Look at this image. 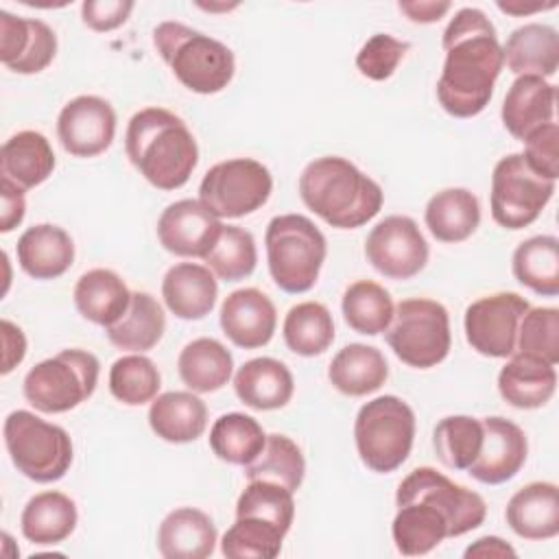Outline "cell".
<instances>
[{
    "instance_id": "bcb514c9",
    "label": "cell",
    "mask_w": 559,
    "mask_h": 559,
    "mask_svg": "<svg viewBox=\"0 0 559 559\" xmlns=\"http://www.w3.org/2000/svg\"><path fill=\"white\" fill-rule=\"evenodd\" d=\"M245 515L262 518L288 533L295 520L293 491L271 480H249L236 500V518Z\"/></svg>"
},
{
    "instance_id": "ffe728a7",
    "label": "cell",
    "mask_w": 559,
    "mask_h": 559,
    "mask_svg": "<svg viewBox=\"0 0 559 559\" xmlns=\"http://www.w3.org/2000/svg\"><path fill=\"white\" fill-rule=\"evenodd\" d=\"M511 531L531 542L552 539L559 533V489L555 483L535 480L518 489L504 509Z\"/></svg>"
},
{
    "instance_id": "ab89813d",
    "label": "cell",
    "mask_w": 559,
    "mask_h": 559,
    "mask_svg": "<svg viewBox=\"0 0 559 559\" xmlns=\"http://www.w3.org/2000/svg\"><path fill=\"white\" fill-rule=\"evenodd\" d=\"M282 336L293 354L319 356L334 341V319L323 304L301 301L286 312Z\"/></svg>"
},
{
    "instance_id": "277c9868",
    "label": "cell",
    "mask_w": 559,
    "mask_h": 559,
    "mask_svg": "<svg viewBox=\"0 0 559 559\" xmlns=\"http://www.w3.org/2000/svg\"><path fill=\"white\" fill-rule=\"evenodd\" d=\"M153 46L175 79L194 94H218L234 79L231 48L181 22L157 24Z\"/></svg>"
},
{
    "instance_id": "2e32d148",
    "label": "cell",
    "mask_w": 559,
    "mask_h": 559,
    "mask_svg": "<svg viewBox=\"0 0 559 559\" xmlns=\"http://www.w3.org/2000/svg\"><path fill=\"white\" fill-rule=\"evenodd\" d=\"M221 229V218L197 199L175 201L157 218L159 245L179 258H205Z\"/></svg>"
},
{
    "instance_id": "ba28073f",
    "label": "cell",
    "mask_w": 559,
    "mask_h": 559,
    "mask_svg": "<svg viewBox=\"0 0 559 559\" xmlns=\"http://www.w3.org/2000/svg\"><path fill=\"white\" fill-rule=\"evenodd\" d=\"M100 362L92 352L72 347L37 362L22 382L26 402L48 415L68 413L92 397L98 384Z\"/></svg>"
},
{
    "instance_id": "1f68e13d",
    "label": "cell",
    "mask_w": 559,
    "mask_h": 559,
    "mask_svg": "<svg viewBox=\"0 0 559 559\" xmlns=\"http://www.w3.org/2000/svg\"><path fill=\"white\" fill-rule=\"evenodd\" d=\"M55 164V151L48 138L31 129L13 133L0 151L2 177L22 190L44 183L52 175Z\"/></svg>"
},
{
    "instance_id": "f907efd6",
    "label": "cell",
    "mask_w": 559,
    "mask_h": 559,
    "mask_svg": "<svg viewBox=\"0 0 559 559\" xmlns=\"http://www.w3.org/2000/svg\"><path fill=\"white\" fill-rule=\"evenodd\" d=\"M133 7L131 0H85L81 4V20L96 33H109L129 20Z\"/></svg>"
},
{
    "instance_id": "8fae6325",
    "label": "cell",
    "mask_w": 559,
    "mask_h": 559,
    "mask_svg": "<svg viewBox=\"0 0 559 559\" xmlns=\"http://www.w3.org/2000/svg\"><path fill=\"white\" fill-rule=\"evenodd\" d=\"M273 192L271 170L251 157L214 164L201 179L199 201L218 218H242L258 212Z\"/></svg>"
},
{
    "instance_id": "4316f807",
    "label": "cell",
    "mask_w": 559,
    "mask_h": 559,
    "mask_svg": "<svg viewBox=\"0 0 559 559\" xmlns=\"http://www.w3.org/2000/svg\"><path fill=\"white\" fill-rule=\"evenodd\" d=\"M507 68L522 76H555L559 70V33L550 24L528 22L511 31L502 46Z\"/></svg>"
},
{
    "instance_id": "5b68a950",
    "label": "cell",
    "mask_w": 559,
    "mask_h": 559,
    "mask_svg": "<svg viewBox=\"0 0 559 559\" xmlns=\"http://www.w3.org/2000/svg\"><path fill=\"white\" fill-rule=\"evenodd\" d=\"M269 273L284 293H308L328 255L323 231L304 214L273 216L264 234Z\"/></svg>"
},
{
    "instance_id": "484cf974",
    "label": "cell",
    "mask_w": 559,
    "mask_h": 559,
    "mask_svg": "<svg viewBox=\"0 0 559 559\" xmlns=\"http://www.w3.org/2000/svg\"><path fill=\"white\" fill-rule=\"evenodd\" d=\"M557 389L555 365L524 354H511L498 373L500 397L522 411L542 408L550 402Z\"/></svg>"
},
{
    "instance_id": "52a82bcc",
    "label": "cell",
    "mask_w": 559,
    "mask_h": 559,
    "mask_svg": "<svg viewBox=\"0 0 559 559\" xmlns=\"http://www.w3.org/2000/svg\"><path fill=\"white\" fill-rule=\"evenodd\" d=\"M2 435L13 467L28 480L46 485L68 474L74 450L66 428L20 408L7 415Z\"/></svg>"
},
{
    "instance_id": "6da1fadb",
    "label": "cell",
    "mask_w": 559,
    "mask_h": 559,
    "mask_svg": "<svg viewBox=\"0 0 559 559\" xmlns=\"http://www.w3.org/2000/svg\"><path fill=\"white\" fill-rule=\"evenodd\" d=\"M441 46L445 61L437 81V100L454 118H474L489 105L504 68L496 26L480 9L463 7L448 22Z\"/></svg>"
},
{
    "instance_id": "7bdbcfd3",
    "label": "cell",
    "mask_w": 559,
    "mask_h": 559,
    "mask_svg": "<svg viewBox=\"0 0 559 559\" xmlns=\"http://www.w3.org/2000/svg\"><path fill=\"white\" fill-rule=\"evenodd\" d=\"M205 266L225 282H240L255 271L258 249L251 231L238 225H223L216 245L203 258Z\"/></svg>"
},
{
    "instance_id": "db71d44e",
    "label": "cell",
    "mask_w": 559,
    "mask_h": 559,
    "mask_svg": "<svg viewBox=\"0 0 559 559\" xmlns=\"http://www.w3.org/2000/svg\"><path fill=\"white\" fill-rule=\"evenodd\" d=\"M397 9L415 24H432L439 22L450 9V2H435V0H415V2H397Z\"/></svg>"
},
{
    "instance_id": "681fc988",
    "label": "cell",
    "mask_w": 559,
    "mask_h": 559,
    "mask_svg": "<svg viewBox=\"0 0 559 559\" xmlns=\"http://www.w3.org/2000/svg\"><path fill=\"white\" fill-rule=\"evenodd\" d=\"M522 142H524L522 155H524L526 164L544 179L557 181V177H559V127H557V122L537 127Z\"/></svg>"
},
{
    "instance_id": "83f0119b",
    "label": "cell",
    "mask_w": 559,
    "mask_h": 559,
    "mask_svg": "<svg viewBox=\"0 0 559 559\" xmlns=\"http://www.w3.org/2000/svg\"><path fill=\"white\" fill-rule=\"evenodd\" d=\"M148 426L168 443H190L207 428V406L194 391H168L151 402Z\"/></svg>"
},
{
    "instance_id": "44dd1931",
    "label": "cell",
    "mask_w": 559,
    "mask_h": 559,
    "mask_svg": "<svg viewBox=\"0 0 559 559\" xmlns=\"http://www.w3.org/2000/svg\"><path fill=\"white\" fill-rule=\"evenodd\" d=\"M162 297L175 317L183 321H199L214 310L218 282L207 266L179 262L166 271L162 280Z\"/></svg>"
},
{
    "instance_id": "9c48e42d",
    "label": "cell",
    "mask_w": 559,
    "mask_h": 559,
    "mask_svg": "<svg viewBox=\"0 0 559 559\" xmlns=\"http://www.w3.org/2000/svg\"><path fill=\"white\" fill-rule=\"evenodd\" d=\"M384 338L404 365L415 369L437 367L448 358L452 347L450 314L435 299H402L384 330Z\"/></svg>"
},
{
    "instance_id": "74e56055",
    "label": "cell",
    "mask_w": 559,
    "mask_h": 559,
    "mask_svg": "<svg viewBox=\"0 0 559 559\" xmlns=\"http://www.w3.org/2000/svg\"><path fill=\"white\" fill-rule=\"evenodd\" d=\"M266 432L260 421L245 413H225L210 428L212 452L229 465H249L264 448Z\"/></svg>"
},
{
    "instance_id": "e0dca14e",
    "label": "cell",
    "mask_w": 559,
    "mask_h": 559,
    "mask_svg": "<svg viewBox=\"0 0 559 559\" xmlns=\"http://www.w3.org/2000/svg\"><path fill=\"white\" fill-rule=\"evenodd\" d=\"M483 448L467 474L483 485H502L518 476L528 456L524 430L500 415L483 417Z\"/></svg>"
},
{
    "instance_id": "836d02e7",
    "label": "cell",
    "mask_w": 559,
    "mask_h": 559,
    "mask_svg": "<svg viewBox=\"0 0 559 559\" xmlns=\"http://www.w3.org/2000/svg\"><path fill=\"white\" fill-rule=\"evenodd\" d=\"M166 332V314L159 301L142 290L131 293V304L127 312L109 328L105 334L109 343L118 349L131 354H144L153 349Z\"/></svg>"
},
{
    "instance_id": "ac0fdd59",
    "label": "cell",
    "mask_w": 559,
    "mask_h": 559,
    "mask_svg": "<svg viewBox=\"0 0 559 559\" xmlns=\"http://www.w3.org/2000/svg\"><path fill=\"white\" fill-rule=\"evenodd\" d=\"M57 55L55 31L37 17L0 11V61L15 74H37Z\"/></svg>"
},
{
    "instance_id": "f1b7e54d",
    "label": "cell",
    "mask_w": 559,
    "mask_h": 559,
    "mask_svg": "<svg viewBox=\"0 0 559 559\" xmlns=\"http://www.w3.org/2000/svg\"><path fill=\"white\" fill-rule=\"evenodd\" d=\"M74 306L94 325H114L131 304V290L111 269H90L74 284Z\"/></svg>"
},
{
    "instance_id": "f35d334b",
    "label": "cell",
    "mask_w": 559,
    "mask_h": 559,
    "mask_svg": "<svg viewBox=\"0 0 559 559\" xmlns=\"http://www.w3.org/2000/svg\"><path fill=\"white\" fill-rule=\"evenodd\" d=\"M341 310L345 323L354 332L376 336L389 328L395 306L384 286L371 280H358L345 288Z\"/></svg>"
},
{
    "instance_id": "e575fe53",
    "label": "cell",
    "mask_w": 559,
    "mask_h": 559,
    "mask_svg": "<svg viewBox=\"0 0 559 559\" xmlns=\"http://www.w3.org/2000/svg\"><path fill=\"white\" fill-rule=\"evenodd\" d=\"M177 371L190 391L214 393L229 382L234 373V356L221 341L201 336L179 352Z\"/></svg>"
},
{
    "instance_id": "d6986e66",
    "label": "cell",
    "mask_w": 559,
    "mask_h": 559,
    "mask_svg": "<svg viewBox=\"0 0 559 559\" xmlns=\"http://www.w3.org/2000/svg\"><path fill=\"white\" fill-rule=\"evenodd\" d=\"M218 323L236 347L258 349L271 343L277 328V310L262 290L253 286L238 288L221 304Z\"/></svg>"
},
{
    "instance_id": "8992f818",
    "label": "cell",
    "mask_w": 559,
    "mask_h": 559,
    "mask_svg": "<svg viewBox=\"0 0 559 559\" xmlns=\"http://www.w3.org/2000/svg\"><path fill=\"white\" fill-rule=\"evenodd\" d=\"M356 452L376 474L395 472L415 441V413L397 395H378L362 404L354 419Z\"/></svg>"
},
{
    "instance_id": "7a4b0ae2",
    "label": "cell",
    "mask_w": 559,
    "mask_h": 559,
    "mask_svg": "<svg viewBox=\"0 0 559 559\" xmlns=\"http://www.w3.org/2000/svg\"><path fill=\"white\" fill-rule=\"evenodd\" d=\"M124 151L135 170L157 190L186 186L199 164L192 131L164 107H144L131 116L124 131Z\"/></svg>"
},
{
    "instance_id": "7402d4cb",
    "label": "cell",
    "mask_w": 559,
    "mask_h": 559,
    "mask_svg": "<svg viewBox=\"0 0 559 559\" xmlns=\"http://www.w3.org/2000/svg\"><path fill=\"white\" fill-rule=\"evenodd\" d=\"M555 105L557 87L552 83L542 76L522 74L507 90L500 118L504 129L522 142L537 127L555 122Z\"/></svg>"
},
{
    "instance_id": "d590c367",
    "label": "cell",
    "mask_w": 559,
    "mask_h": 559,
    "mask_svg": "<svg viewBox=\"0 0 559 559\" xmlns=\"http://www.w3.org/2000/svg\"><path fill=\"white\" fill-rule=\"evenodd\" d=\"M395 548L406 557H419L435 550L450 537V524L441 511L421 500H408L397 504V513L391 524Z\"/></svg>"
},
{
    "instance_id": "d4e9b609",
    "label": "cell",
    "mask_w": 559,
    "mask_h": 559,
    "mask_svg": "<svg viewBox=\"0 0 559 559\" xmlns=\"http://www.w3.org/2000/svg\"><path fill=\"white\" fill-rule=\"evenodd\" d=\"M234 391L238 400L253 411H277L290 402L295 380L282 360L260 356L238 367L234 376Z\"/></svg>"
},
{
    "instance_id": "5bb4252c",
    "label": "cell",
    "mask_w": 559,
    "mask_h": 559,
    "mask_svg": "<svg viewBox=\"0 0 559 559\" xmlns=\"http://www.w3.org/2000/svg\"><path fill=\"white\" fill-rule=\"evenodd\" d=\"M428 242L411 216L393 214L371 227L365 240L367 262L389 280H411L428 264Z\"/></svg>"
},
{
    "instance_id": "b9f144b4",
    "label": "cell",
    "mask_w": 559,
    "mask_h": 559,
    "mask_svg": "<svg viewBox=\"0 0 559 559\" xmlns=\"http://www.w3.org/2000/svg\"><path fill=\"white\" fill-rule=\"evenodd\" d=\"M432 448L445 467L467 472L483 448V421L469 415H448L439 419L432 430Z\"/></svg>"
},
{
    "instance_id": "4fadbf2b",
    "label": "cell",
    "mask_w": 559,
    "mask_h": 559,
    "mask_svg": "<svg viewBox=\"0 0 559 559\" xmlns=\"http://www.w3.org/2000/svg\"><path fill=\"white\" fill-rule=\"evenodd\" d=\"M531 304L518 293L478 297L465 308V338L474 352L487 358H509L515 352L518 328Z\"/></svg>"
},
{
    "instance_id": "ee69618b",
    "label": "cell",
    "mask_w": 559,
    "mask_h": 559,
    "mask_svg": "<svg viewBox=\"0 0 559 559\" xmlns=\"http://www.w3.org/2000/svg\"><path fill=\"white\" fill-rule=\"evenodd\" d=\"M162 386V373L144 354H127L114 360L109 369V391L127 406L153 402Z\"/></svg>"
},
{
    "instance_id": "3957f363",
    "label": "cell",
    "mask_w": 559,
    "mask_h": 559,
    "mask_svg": "<svg viewBox=\"0 0 559 559\" xmlns=\"http://www.w3.org/2000/svg\"><path fill=\"white\" fill-rule=\"evenodd\" d=\"M304 205L336 229H356L378 216L384 192L376 179L338 155L312 159L299 175Z\"/></svg>"
},
{
    "instance_id": "d6a6232c",
    "label": "cell",
    "mask_w": 559,
    "mask_h": 559,
    "mask_svg": "<svg viewBox=\"0 0 559 559\" xmlns=\"http://www.w3.org/2000/svg\"><path fill=\"white\" fill-rule=\"evenodd\" d=\"M424 221L439 242H463L480 225L478 197L467 188H445L428 199Z\"/></svg>"
},
{
    "instance_id": "11a10c76",
    "label": "cell",
    "mask_w": 559,
    "mask_h": 559,
    "mask_svg": "<svg viewBox=\"0 0 559 559\" xmlns=\"http://www.w3.org/2000/svg\"><path fill=\"white\" fill-rule=\"evenodd\" d=\"M465 559H472V557H480V559H487V557H515V548L511 544H507L504 539L496 537V535H485L480 539H476L474 544H469L463 552Z\"/></svg>"
},
{
    "instance_id": "603a6c76",
    "label": "cell",
    "mask_w": 559,
    "mask_h": 559,
    "mask_svg": "<svg viewBox=\"0 0 559 559\" xmlns=\"http://www.w3.org/2000/svg\"><path fill=\"white\" fill-rule=\"evenodd\" d=\"M17 264L35 280H57L74 262L72 236L52 223H39L28 227L17 238Z\"/></svg>"
},
{
    "instance_id": "8d00e7d4",
    "label": "cell",
    "mask_w": 559,
    "mask_h": 559,
    "mask_svg": "<svg viewBox=\"0 0 559 559\" xmlns=\"http://www.w3.org/2000/svg\"><path fill=\"white\" fill-rule=\"evenodd\" d=\"M513 277L542 297L559 295V240L533 236L520 242L511 258Z\"/></svg>"
},
{
    "instance_id": "c3c4849f",
    "label": "cell",
    "mask_w": 559,
    "mask_h": 559,
    "mask_svg": "<svg viewBox=\"0 0 559 559\" xmlns=\"http://www.w3.org/2000/svg\"><path fill=\"white\" fill-rule=\"evenodd\" d=\"M408 48V41L395 39L389 33H376L360 46L356 55V68L371 81H386L397 70Z\"/></svg>"
},
{
    "instance_id": "f5cc1de1",
    "label": "cell",
    "mask_w": 559,
    "mask_h": 559,
    "mask_svg": "<svg viewBox=\"0 0 559 559\" xmlns=\"http://www.w3.org/2000/svg\"><path fill=\"white\" fill-rule=\"evenodd\" d=\"M0 336H2V376H7L26 356V336H24L22 328L9 319H2Z\"/></svg>"
},
{
    "instance_id": "9f6ffc18",
    "label": "cell",
    "mask_w": 559,
    "mask_h": 559,
    "mask_svg": "<svg viewBox=\"0 0 559 559\" xmlns=\"http://www.w3.org/2000/svg\"><path fill=\"white\" fill-rule=\"evenodd\" d=\"M555 2H548V4H522V2H498V9L504 11V13H511V15H526V13H533V11H542V9H552Z\"/></svg>"
},
{
    "instance_id": "9a60e30c",
    "label": "cell",
    "mask_w": 559,
    "mask_h": 559,
    "mask_svg": "<svg viewBox=\"0 0 559 559\" xmlns=\"http://www.w3.org/2000/svg\"><path fill=\"white\" fill-rule=\"evenodd\" d=\"M57 138L74 157H96L116 138V111L109 100L81 94L68 100L57 116Z\"/></svg>"
},
{
    "instance_id": "f546056e",
    "label": "cell",
    "mask_w": 559,
    "mask_h": 559,
    "mask_svg": "<svg viewBox=\"0 0 559 559\" xmlns=\"http://www.w3.org/2000/svg\"><path fill=\"white\" fill-rule=\"evenodd\" d=\"M79 522L76 504L63 491H39L22 509L20 531L35 546H55L68 539Z\"/></svg>"
},
{
    "instance_id": "f6af8a7d",
    "label": "cell",
    "mask_w": 559,
    "mask_h": 559,
    "mask_svg": "<svg viewBox=\"0 0 559 559\" xmlns=\"http://www.w3.org/2000/svg\"><path fill=\"white\" fill-rule=\"evenodd\" d=\"M286 533L262 518H236L221 539V552L229 559H273L282 550Z\"/></svg>"
},
{
    "instance_id": "7c38bea8",
    "label": "cell",
    "mask_w": 559,
    "mask_h": 559,
    "mask_svg": "<svg viewBox=\"0 0 559 559\" xmlns=\"http://www.w3.org/2000/svg\"><path fill=\"white\" fill-rule=\"evenodd\" d=\"M421 500L441 511L450 524V537L465 535L485 522L487 504L480 493L456 485L435 467H415L395 491V504Z\"/></svg>"
},
{
    "instance_id": "816d5d0a",
    "label": "cell",
    "mask_w": 559,
    "mask_h": 559,
    "mask_svg": "<svg viewBox=\"0 0 559 559\" xmlns=\"http://www.w3.org/2000/svg\"><path fill=\"white\" fill-rule=\"evenodd\" d=\"M20 186L2 177V212H0V231L9 234L13 231L26 214V199Z\"/></svg>"
},
{
    "instance_id": "60d3db41",
    "label": "cell",
    "mask_w": 559,
    "mask_h": 559,
    "mask_svg": "<svg viewBox=\"0 0 559 559\" xmlns=\"http://www.w3.org/2000/svg\"><path fill=\"white\" fill-rule=\"evenodd\" d=\"M245 476L247 480L277 483L295 493L306 476V459L301 448L290 437L273 432L266 435L262 452L249 465H245Z\"/></svg>"
},
{
    "instance_id": "7dc6e473",
    "label": "cell",
    "mask_w": 559,
    "mask_h": 559,
    "mask_svg": "<svg viewBox=\"0 0 559 559\" xmlns=\"http://www.w3.org/2000/svg\"><path fill=\"white\" fill-rule=\"evenodd\" d=\"M539 358L548 365L559 362V310L548 306L528 308L518 328L515 352Z\"/></svg>"
},
{
    "instance_id": "cb8c5ba5",
    "label": "cell",
    "mask_w": 559,
    "mask_h": 559,
    "mask_svg": "<svg viewBox=\"0 0 559 559\" xmlns=\"http://www.w3.org/2000/svg\"><path fill=\"white\" fill-rule=\"evenodd\" d=\"M218 542L214 520L194 507L170 511L157 528V550L164 559H205Z\"/></svg>"
},
{
    "instance_id": "4dcf8cb0",
    "label": "cell",
    "mask_w": 559,
    "mask_h": 559,
    "mask_svg": "<svg viewBox=\"0 0 559 559\" xmlns=\"http://www.w3.org/2000/svg\"><path fill=\"white\" fill-rule=\"evenodd\" d=\"M389 378L384 354L365 343H349L338 349L328 367L330 384L349 397H362L378 391Z\"/></svg>"
},
{
    "instance_id": "30bf717a",
    "label": "cell",
    "mask_w": 559,
    "mask_h": 559,
    "mask_svg": "<svg viewBox=\"0 0 559 559\" xmlns=\"http://www.w3.org/2000/svg\"><path fill=\"white\" fill-rule=\"evenodd\" d=\"M552 194L555 181L537 175L522 153H509L491 173V218L504 229H524L539 218Z\"/></svg>"
}]
</instances>
